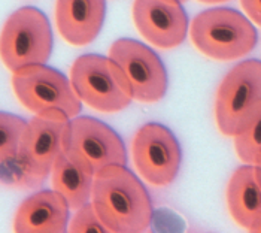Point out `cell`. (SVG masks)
Returning a JSON list of instances; mask_svg holds the SVG:
<instances>
[{
  "label": "cell",
  "mask_w": 261,
  "mask_h": 233,
  "mask_svg": "<svg viewBox=\"0 0 261 233\" xmlns=\"http://www.w3.org/2000/svg\"><path fill=\"white\" fill-rule=\"evenodd\" d=\"M193 45L206 57L230 61L249 54L258 42L252 21L231 8H211L190 26Z\"/></svg>",
  "instance_id": "cell-2"
},
{
  "label": "cell",
  "mask_w": 261,
  "mask_h": 233,
  "mask_svg": "<svg viewBox=\"0 0 261 233\" xmlns=\"http://www.w3.org/2000/svg\"><path fill=\"white\" fill-rule=\"evenodd\" d=\"M64 153L94 176L108 166L127 165V150L121 136L94 116L70 118Z\"/></svg>",
  "instance_id": "cell-7"
},
{
  "label": "cell",
  "mask_w": 261,
  "mask_h": 233,
  "mask_svg": "<svg viewBox=\"0 0 261 233\" xmlns=\"http://www.w3.org/2000/svg\"><path fill=\"white\" fill-rule=\"evenodd\" d=\"M241 5L246 17L261 27V0H241Z\"/></svg>",
  "instance_id": "cell-20"
},
{
  "label": "cell",
  "mask_w": 261,
  "mask_h": 233,
  "mask_svg": "<svg viewBox=\"0 0 261 233\" xmlns=\"http://www.w3.org/2000/svg\"><path fill=\"white\" fill-rule=\"evenodd\" d=\"M106 17V0H57L56 22L61 38L75 46L99 36Z\"/></svg>",
  "instance_id": "cell-13"
},
{
  "label": "cell",
  "mask_w": 261,
  "mask_h": 233,
  "mask_svg": "<svg viewBox=\"0 0 261 233\" xmlns=\"http://www.w3.org/2000/svg\"><path fill=\"white\" fill-rule=\"evenodd\" d=\"M132 157L136 171L148 184L166 187L179 174L182 150L169 127L160 123H146L133 137Z\"/></svg>",
  "instance_id": "cell-8"
},
{
  "label": "cell",
  "mask_w": 261,
  "mask_h": 233,
  "mask_svg": "<svg viewBox=\"0 0 261 233\" xmlns=\"http://www.w3.org/2000/svg\"><path fill=\"white\" fill-rule=\"evenodd\" d=\"M25 127L24 118L0 111V161L18 153Z\"/></svg>",
  "instance_id": "cell-18"
},
{
  "label": "cell",
  "mask_w": 261,
  "mask_h": 233,
  "mask_svg": "<svg viewBox=\"0 0 261 233\" xmlns=\"http://www.w3.org/2000/svg\"><path fill=\"white\" fill-rule=\"evenodd\" d=\"M67 230L69 232H109L91 200L78 209H75L73 217L69 220Z\"/></svg>",
  "instance_id": "cell-19"
},
{
  "label": "cell",
  "mask_w": 261,
  "mask_h": 233,
  "mask_svg": "<svg viewBox=\"0 0 261 233\" xmlns=\"http://www.w3.org/2000/svg\"><path fill=\"white\" fill-rule=\"evenodd\" d=\"M197 2L204 3V5H221V3L230 2V0H197Z\"/></svg>",
  "instance_id": "cell-23"
},
{
  "label": "cell",
  "mask_w": 261,
  "mask_h": 233,
  "mask_svg": "<svg viewBox=\"0 0 261 233\" xmlns=\"http://www.w3.org/2000/svg\"><path fill=\"white\" fill-rule=\"evenodd\" d=\"M234 148L243 163L254 165L261 153V105L254 111L241 132L234 136Z\"/></svg>",
  "instance_id": "cell-17"
},
{
  "label": "cell",
  "mask_w": 261,
  "mask_h": 233,
  "mask_svg": "<svg viewBox=\"0 0 261 233\" xmlns=\"http://www.w3.org/2000/svg\"><path fill=\"white\" fill-rule=\"evenodd\" d=\"M181 2H182V3H185V2H187V0H181Z\"/></svg>",
  "instance_id": "cell-24"
},
{
  "label": "cell",
  "mask_w": 261,
  "mask_h": 233,
  "mask_svg": "<svg viewBox=\"0 0 261 233\" xmlns=\"http://www.w3.org/2000/svg\"><path fill=\"white\" fill-rule=\"evenodd\" d=\"M12 88L20 103L35 115H80L82 102L70 78L48 64H33L12 72Z\"/></svg>",
  "instance_id": "cell-5"
},
{
  "label": "cell",
  "mask_w": 261,
  "mask_h": 233,
  "mask_svg": "<svg viewBox=\"0 0 261 233\" xmlns=\"http://www.w3.org/2000/svg\"><path fill=\"white\" fill-rule=\"evenodd\" d=\"M70 118L63 114L35 115L27 121L20 154L42 176H48L56 160L64 153Z\"/></svg>",
  "instance_id": "cell-11"
},
{
  "label": "cell",
  "mask_w": 261,
  "mask_h": 233,
  "mask_svg": "<svg viewBox=\"0 0 261 233\" xmlns=\"http://www.w3.org/2000/svg\"><path fill=\"white\" fill-rule=\"evenodd\" d=\"M70 82L81 102L99 112L115 114L133 102L127 79L109 56H80L70 67Z\"/></svg>",
  "instance_id": "cell-4"
},
{
  "label": "cell",
  "mask_w": 261,
  "mask_h": 233,
  "mask_svg": "<svg viewBox=\"0 0 261 233\" xmlns=\"http://www.w3.org/2000/svg\"><path fill=\"white\" fill-rule=\"evenodd\" d=\"M70 206L54 189L39 190L24 199L14 215L18 233H63L69 227Z\"/></svg>",
  "instance_id": "cell-12"
},
{
  "label": "cell",
  "mask_w": 261,
  "mask_h": 233,
  "mask_svg": "<svg viewBox=\"0 0 261 233\" xmlns=\"http://www.w3.org/2000/svg\"><path fill=\"white\" fill-rule=\"evenodd\" d=\"M45 176L39 175L29 161L20 154L11 155L0 161V182L17 189H38L45 182Z\"/></svg>",
  "instance_id": "cell-16"
},
{
  "label": "cell",
  "mask_w": 261,
  "mask_h": 233,
  "mask_svg": "<svg viewBox=\"0 0 261 233\" xmlns=\"http://www.w3.org/2000/svg\"><path fill=\"white\" fill-rule=\"evenodd\" d=\"M132 15L142 38L161 50L179 46L190 30L181 0H135Z\"/></svg>",
  "instance_id": "cell-10"
},
{
  "label": "cell",
  "mask_w": 261,
  "mask_h": 233,
  "mask_svg": "<svg viewBox=\"0 0 261 233\" xmlns=\"http://www.w3.org/2000/svg\"><path fill=\"white\" fill-rule=\"evenodd\" d=\"M254 168H255V175H257V179H258V182L261 184V153L258 154V157L255 158V161H254Z\"/></svg>",
  "instance_id": "cell-21"
},
{
  "label": "cell",
  "mask_w": 261,
  "mask_h": 233,
  "mask_svg": "<svg viewBox=\"0 0 261 233\" xmlns=\"http://www.w3.org/2000/svg\"><path fill=\"white\" fill-rule=\"evenodd\" d=\"M53 46L49 19L35 6L14 11L0 32V58L11 72L33 64H46Z\"/></svg>",
  "instance_id": "cell-3"
},
{
  "label": "cell",
  "mask_w": 261,
  "mask_h": 233,
  "mask_svg": "<svg viewBox=\"0 0 261 233\" xmlns=\"http://www.w3.org/2000/svg\"><path fill=\"white\" fill-rule=\"evenodd\" d=\"M51 182L53 189L66 199L73 211L91 200L94 175L66 153L56 160L51 169Z\"/></svg>",
  "instance_id": "cell-15"
},
{
  "label": "cell",
  "mask_w": 261,
  "mask_h": 233,
  "mask_svg": "<svg viewBox=\"0 0 261 233\" xmlns=\"http://www.w3.org/2000/svg\"><path fill=\"white\" fill-rule=\"evenodd\" d=\"M249 232H254V233H261V215L252 223V226L249 227Z\"/></svg>",
  "instance_id": "cell-22"
},
{
  "label": "cell",
  "mask_w": 261,
  "mask_h": 233,
  "mask_svg": "<svg viewBox=\"0 0 261 233\" xmlns=\"http://www.w3.org/2000/svg\"><path fill=\"white\" fill-rule=\"evenodd\" d=\"M227 208L231 218L246 230L261 215V184L254 165L245 163L233 172L227 184Z\"/></svg>",
  "instance_id": "cell-14"
},
{
  "label": "cell",
  "mask_w": 261,
  "mask_h": 233,
  "mask_svg": "<svg viewBox=\"0 0 261 233\" xmlns=\"http://www.w3.org/2000/svg\"><path fill=\"white\" fill-rule=\"evenodd\" d=\"M109 57L120 66L133 100L155 103L166 96L169 88L167 71L157 53L141 40L117 39L109 48Z\"/></svg>",
  "instance_id": "cell-9"
},
{
  "label": "cell",
  "mask_w": 261,
  "mask_h": 233,
  "mask_svg": "<svg viewBox=\"0 0 261 233\" xmlns=\"http://www.w3.org/2000/svg\"><path fill=\"white\" fill-rule=\"evenodd\" d=\"M260 105L261 60L248 58L225 74L217 90L215 120L220 132L234 137Z\"/></svg>",
  "instance_id": "cell-6"
},
{
  "label": "cell",
  "mask_w": 261,
  "mask_h": 233,
  "mask_svg": "<svg viewBox=\"0 0 261 233\" xmlns=\"http://www.w3.org/2000/svg\"><path fill=\"white\" fill-rule=\"evenodd\" d=\"M91 202L109 232L139 233L151 227L152 202L142 181L122 165L94 176Z\"/></svg>",
  "instance_id": "cell-1"
}]
</instances>
